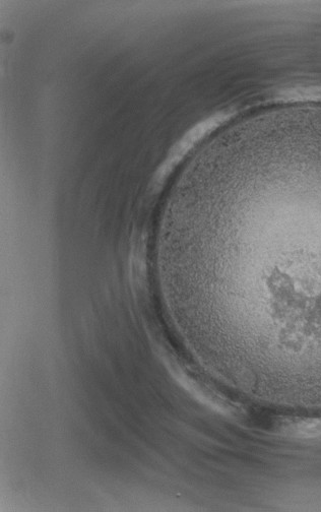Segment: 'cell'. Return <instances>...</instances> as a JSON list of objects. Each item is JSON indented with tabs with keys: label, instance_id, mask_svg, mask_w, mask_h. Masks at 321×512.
<instances>
[{
	"label": "cell",
	"instance_id": "obj_1",
	"mask_svg": "<svg viewBox=\"0 0 321 512\" xmlns=\"http://www.w3.org/2000/svg\"><path fill=\"white\" fill-rule=\"evenodd\" d=\"M277 432L285 437L301 440L321 439L320 418H284L276 424Z\"/></svg>",
	"mask_w": 321,
	"mask_h": 512
}]
</instances>
